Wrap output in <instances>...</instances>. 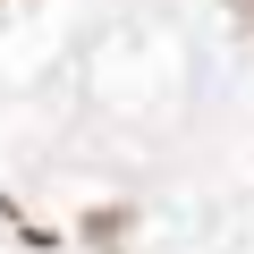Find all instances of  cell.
<instances>
[{
    "instance_id": "1",
    "label": "cell",
    "mask_w": 254,
    "mask_h": 254,
    "mask_svg": "<svg viewBox=\"0 0 254 254\" xmlns=\"http://www.w3.org/2000/svg\"><path fill=\"white\" fill-rule=\"evenodd\" d=\"M237 17H246V26H254V0H237Z\"/></svg>"
}]
</instances>
